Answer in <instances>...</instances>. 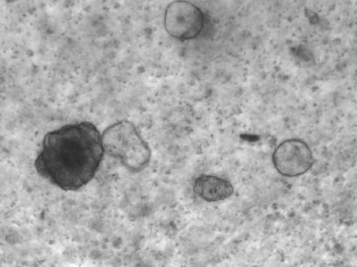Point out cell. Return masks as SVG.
Wrapping results in <instances>:
<instances>
[{
    "label": "cell",
    "instance_id": "1",
    "mask_svg": "<svg viewBox=\"0 0 357 267\" xmlns=\"http://www.w3.org/2000/svg\"><path fill=\"white\" fill-rule=\"evenodd\" d=\"M104 155L101 135L91 122L47 133L35 160L40 176L65 191H77L94 177Z\"/></svg>",
    "mask_w": 357,
    "mask_h": 267
},
{
    "label": "cell",
    "instance_id": "2",
    "mask_svg": "<svg viewBox=\"0 0 357 267\" xmlns=\"http://www.w3.org/2000/svg\"><path fill=\"white\" fill-rule=\"evenodd\" d=\"M101 139L104 153L119 160L132 172L149 165L151 151L132 122L116 123L103 132Z\"/></svg>",
    "mask_w": 357,
    "mask_h": 267
},
{
    "label": "cell",
    "instance_id": "3",
    "mask_svg": "<svg viewBox=\"0 0 357 267\" xmlns=\"http://www.w3.org/2000/svg\"><path fill=\"white\" fill-rule=\"evenodd\" d=\"M164 23L166 31L174 38L181 40L193 39L202 32L205 16L195 5L180 0L167 8Z\"/></svg>",
    "mask_w": 357,
    "mask_h": 267
},
{
    "label": "cell",
    "instance_id": "4",
    "mask_svg": "<svg viewBox=\"0 0 357 267\" xmlns=\"http://www.w3.org/2000/svg\"><path fill=\"white\" fill-rule=\"evenodd\" d=\"M273 162L282 176L296 177L305 174L312 166V153L303 140L287 139L273 154Z\"/></svg>",
    "mask_w": 357,
    "mask_h": 267
},
{
    "label": "cell",
    "instance_id": "5",
    "mask_svg": "<svg viewBox=\"0 0 357 267\" xmlns=\"http://www.w3.org/2000/svg\"><path fill=\"white\" fill-rule=\"evenodd\" d=\"M194 191L202 199L213 202L232 196L234 188L231 183L223 178L213 176H202L195 181Z\"/></svg>",
    "mask_w": 357,
    "mask_h": 267
}]
</instances>
